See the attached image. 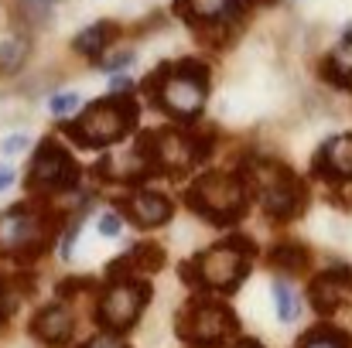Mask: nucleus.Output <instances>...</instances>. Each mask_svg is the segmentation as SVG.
Listing matches in <instances>:
<instances>
[{"label":"nucleus","instance_id":"obj_26","mask_svg":"<svg viewBox=\"0 0 352 348\" xmlns=\"http://www.w3.org/2000/svg\"><path fill=\"white\" fill-rule=\"evenodd\" d=\"M120 229H123V219L113 216V212L100 219V232H103V235H120Z\"/></svg>","mask_w":352,"mask_h":348},{"label":"nucleus","instance_id":"obj_29","mask_svg":"<svg viewBox=\"0 0 352 348\" xmlns=\"http://www.w3.org/2000/svg\"><path fill=\"white\" fill-rule=\"evenodd\" d=\"M0 147H3V154H17V150L28 147V140H24V137H10V140H3Z\"/></svg>","mask_w":352,"mask_h":348},{"label":"nucleus","instance_id":"obj_21","mask_svg":"<svg viewBox=\"0 0 352 348\" xmlns=\"http://www.w3.org/2000/svg\"><path fill=\"white\" fill-rule=\"evenodd\" d=\"M274 304H277V318L284 325H291L298 318V294L291 290L287 280H274Z\"/></svg>","mask_w":352,"mask_h":348},{"label":"nucleus","instance_id":"obj_18","mask_svg":"<svg viewBox=\"0 0 352 348\" xmlns=\"http://www.w3.org/2000/svg\"><path fill=\"white\" fill-rule=\"evenodd\" d=\"M28 55H31V41L24 34L0 41V76H17L24 69Z\"/></svg>","mask_w":352,"mask_h":348},{"label":"nucleus","instance_id":"obj_15","mask_svg":"<svg viewBox=\"0 0 352 348\" xmlns=\"http://www.w3.org/2000/svg\"><path fill=\"white\" fill-rule=\"evenodd\" d=\"M113 34H117V24H113V21H96V24H89L86 31H79V34H76V41H72V51L96 58L103 48H110Z\"/></svg>","mask_w":352,"mask_h":348},{"label":"nucleus","instance_id":"obj_31","mask_svg":"<svg viewBox=\"0 0 352 348\" xmlns=\"http://www.w3.org/2000/svg\"><path fill=\"white\" fill-rule=\"evenodd\" d=\"M10 181H14V174H10V167H0V192H3V188H7Z\"/></svg>","mask_w":352,"mask_h":348},{"label":"nucleus","instance_id":"obj_30","mask_svg":"<svg viewBox=\"0 0 352 348\" xmlns=\"http://www.w3.org/2000/svg\"><path fill=\"white\" fill-rule=\"evenodd\" d=\"M110 89H113V93H126V89H130V79H126V76H110Z\"/></svg>","mask_w":352,"mask_h":348},{"label":"nucleus","instance_id":"obj_10","mask_svg":"<svg viewBox=\"0 0 352 348\" xmlns=\"http://www.w3.org/2000/svg\"><path fill=\"white\" fill-rule=\"evenodd\" d=\"M140 154H144V164L157 171H185L199 157V147L175 130H157L140 140Z\"/></svg>","mask_w":352,"mask_h":348},{"label":"nucleus","instance_id":"obj_14","mask_svg":"<svg viewBox=\"0 0 352 348\" xmlns=\"http://www.w3.org/2000/svg\"><path fill=\"white\" fill-rule=\"evenodd\" d=\"M315 174L329 181H352V133L332 137L318 157H315Z\"/></svg>","mask_w":352,"mask_h":348},{"label":"nucleus","instance_id":"obj_8","mask_svg":"<svg viewBox=\"0 0 352 348\" xmlns=\"http://www.w3.org/2000/svg\"><path fill=\"white\" fill-rule=\"evenodd\" d=\"M79 185V164L69 157V150L58 140H41L34 164L28 171V188L31 192H69Z\"/></svg>","mask_w":352,"mask_h":348},{"label":"nucleus","instance_id":"obj_6","mask_svg":"<svg viewBox=\"0 0 352 348\" xmlns=\"http://www.w3.org/2000/svg\"><path fill=\"white\" fill-rule=\"evenodd\" d=\"M239 328L236 314L219 301H188L185 311L178 314V335L188 345L216 348Z\"/></svg>","mask_w":352,"mask_h":348},{"label":"nucleus","instance_id":"obj_1","mask_svg":"<svg viewBox=\"0 0 352 348\" xmlns=\"http://www.w3.org/2000/svg\"><path fill=\"white\" fill-rule=\"evenodd\" d=\"M154 100L157 106L175 119H195L206 106V96H209V69L195 58H182L175 65H164L154 82Z\"/></svg>","mask_w":352,"mask_h":348},{"label":"nucleus","instance_id":"obj_3","mask_svg":"<svg viewBox=\"0 0 352 348\" xmlns=\"http://www.w3.org/2000/svg\"><path fill=\"white\" fill-rule=\"evenodd\" d=\"M137 123V103L130 96H107L96 100L76 123H69V137H76L82 147H110Z\"/></svg>","mask_w":352,"mask_h":348},{"label":"nucleus","instance_id":"obj_25","mask_svg":"<svg viewBox=\"0 0 352 348\" xmlns=\"http://www.w3.org/2000/svg\"><path fill=\"white\" fill-rule=\"evenodd\" d=\"M89 287H93V280H86V277H72V280H62V283H58V294L69 297V294H76V290H89Z\"/></svg>","mask_w":352,"mask_h":348},{"label":"nucleus","instance_id":"obj_22","mask_svg":"<svg viewBox=\"0 0 352 348\" xmlns=\"http://www.w3.org/2000/svg\"><path fill=\"white\" fill-rule=\"evenodd\" d=\"M17 301H21V294H17L14 280L0 277V325H3V321H10V314L17 311Z\"/></svg>","mask_w":352,"mask_h":348},{"label":"nucleus","instance_id":"obj_23","mask_svg":"<svg viewBox=\"0 0 352 348\" xmlns=\"http://www.w3.org/2000/svg\"><path fill=\"white\" fill-rule=\"evenodd\" d=\"M52 7H55V0H21V10L28 21H45L52 14Z\"/></svg>","mask_w":352,"mask_h":348},{"label":"nucleus","instance_id":"obj_32","mask_svg":"<svg viewBox=\"0 0 352 348\" xmlns=\"http://www.w3.org/2000/svg\"><path fill=\"white\" fill-rule=\"evenodd\" d=\"M233 348H263L260 342H250V338H243V342H236Z\"/></svg>","mask_w":352,"mask_h":348},{"label":"nucleus","instance_id":"obj_17","mask_svg":"<svg viewBox=\"0 0 352 348\" xmlns=\"http://www.w3.org/2000/svg\"><path fill=\"white\" fill-rule=\"evenodd\" d=\"M308 263H311V253H308L301 242L284 239V242H277V246L270 249V266H277V270H284V273H301Z\"/></svg>","mask_w":352,"mask_h":348},{"label":"nucleus","instance_id":"obj_19","mask_svg":"<svg viewBox=\"0 0 352 348\" xmlns=\"http://www.w3.org/2000/svg\"><path fill=\"white\" fill-rule=\"evenodd\" d=\"M195 21H223L236 10L239 0H182Z\"/></svg>","mask_w":352,"mask_h":348},{"label":"nucleus","instance_id":"obj_20","mask_svg":"<svg viewBox=\"0 0 352 348\" xmlns=\"http://www.w3.org/2000/svg\"><path fill=\"white\" fill-rule=\"evenodd\" d=\"M298 348H349V335L346 332H339V328H315V332H308Z\"/></svg>","mask_w":352,"mask_h":348},{"label":"nucleus","instance_id":"obj_28","mask_svg":"<svg viewBox=\"0 0 352 348\" xmlns=\"http://www.w3.org/2000/svg\"><path fill=\"white\" fill-rule=\"evenodd\" d=\"M82 348H126L120 338H113V335H100V338H93V342H86Z\"/></svg>","mask_w":352,"mask_h":348},{"label":"nucleus","instance_id":"obj_7","mask_svg":"<svg viewBox=\"0 0 352 348\" xmlns=\"http://www.w3.org/2000/svg\"><path fill=\"white\" fill-rule=\"evenodd\" d=\"M151 301V283L147 280H110V287L103 290L100 297V308H96V321L107 328V332H126L137 325V318L144 314Z\"/></svg>","mask_w":352,"mask_h":348},{"label":"nucleus","instance_id":"obj_5","mask_svg":"<svg viewBox=\"0 0 352 348\" xmlns=\"http://www.w3.org/2000/svg\"><path fill=\"white\" fill-rule=\"evenodd\" d=\"M256 253V246L243 235H233L212 249H206L192 266L199 273V283L209 287V290H219V294H230L243 283L246 270H250V256Z\"/></svg>","mask_w":352,"mask_h":348},{"label":"nucleus","instance_id":"obj_11","mask_svg":"<svg viewBox=\"0 0 352 348\" xmlns=\"http://www.w3.org/2000/svg\"><path fill=\"white\" fill-rule=\"evenodd\" d=\"M308 297H311V308L318 314H336L346 304V297H352V273L339 266V270L315 277L311 287H308Z\"/></svg>","mask_w":352,"mask_h":348},{"label":"nucleus","instance_id":"obj_13","mask_svg":"<svg viewBox=\"0 0 352 348\" xmlns=\"http://www.w3.org/2000/svg\"><path fill=\"white\" fill-rule=\"evenodd\" d=\"M123 209H126V216H130L140 229H157V226H164V222L175 216L171 198H164V195H157V192H133V195L123 202Z\"/></svg>","mask_w":352,"mask_h":348},{"label":"nucleus","instance_id":"obj_24","mask_svg":"<svg viewBox=\"0 0 352 348\" xmlns=\"http://www.w3.org/2000/svg\"><path fill=\"white\" fill-rule=\"evenodd\" d=\"M76 106H79V96H76V93H58V96L52 100V113H55V116L72 113Z\"/></svg>","mask_w":352,"mask_h":348},{"label":"nucleus","instance_id":"obj_4","mask_svg":"<svg viewBox=\"0 0 352 348\" xmlns=\"http://www.w3.org/2000/svg\"><path fill=\"white\" fill-rule=\"evenodd\" d=\"M188 205L202 219L226 226V222L243 219L246 212V185L230 171H209L188 188Z\"/></svg>","mask_w":352,"mask_h":348},{"label":"nucleus","instance_id":"obj_9","mask_svg":"<svg viewBox=\"0 0 352 348\" xmlns=\"http://www.w3.org/2000/svg\"><path fill=\"white\" fill-rule=\"evenodd\" d=\"M48 239L45 229V216L28 209V205H14L10 212L0 216V253H38Z\"/></svg>","mask_w":352,"mask_h":348},{"label":"nucleus","instance_id":"obj_12","mask_svg":"<svg viewBox=\"0 0 352 348\" xmlns=\"http://www.w3.org/2000/svg\"><path fill=\"white\" fill-rule=\"evenodd\" d=\"M72 332H76V318H72V311H69L65 304H48V308H41V311L34 314V321H31V335L52 348L65 345V342L72 338Z\"/></svg>","mask_w":352,"mask_h":348},{"label":"nucleus","instance_id":"obj_27","mask_svg":"<svg viewBox=\"0 0 352 348\" xmlns=\"http://www.w3.org/2000/svg\"><path fill=\"white\" fill-rule=\"evenodd\" d=\"M130 62H133V55H130V51H117V55H110V58L103 62V69L117 72V69H123V65H130Z\"/></svg>","mask_w":352,"mask_h":348},{"label":"nucleus","instance_id":"obj_2","mask_svg":"<svg viewBox=\"0 0 352 348\" xmlns=\"http://www.w3.org/2000/svg\"><path fill=\"white\" fill-rule=\"evenodd\" d=\"M246 174H250V185L270 219H294L305 209L308 195H305L301 178L291 167H284L270 157H256L246 164Z\"/></svg>","mask_w":352,"mask_h":348},{"label":"nucleus","instance_id":"obj_16","mask_svg":"<svg viewBox=\"0 0 352 348\" xmlns=\"http://www.w3.org/2000/svg\"><path fill=\"white\" fill-rule=\"evenodd\" d=\"M322 72H325L329 82H336V86H342V89H352V31L339 41V48L325 58Z\"/></svg>","mask_w":352,"mask_h":348}]
</instances>
